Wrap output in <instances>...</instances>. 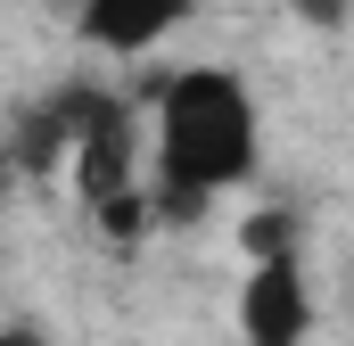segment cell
Masks as SVG:
<instances>
[{
  "mask_svg": "<svg viewBox=\"0 0 354 346\" xmlns=\"http://www.w3.org/2000/svg\"><path fill=\"white\" fill-rule=\"evenodd\" d=\"M256 173V99L231 66H189L157 83V181L223 198Z\"/></svg>",
  "mask_w": 354,
  "mask_h": 346,
  "instance_id": "obj_1",
  "label": "cell"
},
{
  "mask_svg": "<svg viewBox=\"0 0 354 346\" xmlns=\"http://www.w3.org/2000/svg\"><path fill=\"white\" fill-rule=\"evenodd\" d=\"M66 165H75V190L91 206L115 198V190H132V107L124 99H107V91L75 99V149H66Z\"/></svg>",
  "mask_w": 354,
  "mask_h": 346,
  "instance_id": "obj_2",
  "label": "cell"
},
{
  "mask_svg": "<svg viewBox=\"0 0 354 346\" xmlns=\"http://www.w3.org/2000/svg\"><path fill=\"white\" fill-rule=\"evenodd\" d=\"M239 330H248V346H305V338H313V289H305V264H297V256L248 272Z\"/></svg>",
  "mask_w": 354,
  "mask_h": 346,
  "instance_id": "obj_3",
  "label": "cell"
},
{
  "mask_svg": "<svg viewBox=\"0 0 354 346\" xmlns=\"http://www.w3.org/2000/svg\"><path fill=\"white\" fill-rule=\"evenodd\" d=\"M181 17H189V0H83V42L115 50V58H132V50L165 42Z\"/></svg>",
  "mask_w": 354,
  "mask_h": 346,
  "instance_id": "obj_4",
  "label": "cell"
},
{
  "mask_svg": "<svg viewBox=\"0 0 354 346\" xmlns=\"http://www.w3.org/2000/svg\"><path fill=\"white\" fill-rule=\"evenodd\" d=\"M75 99H83V91H58V99H41V107L17 124V165L25 173L66 165V149H75Z\"/></svg>",
  "mask_w": 354,
  "mask_h": 346,
  "instance_id": "obj_5",
  "label": "cell"
},
{
  "mask_svg": "<svg viewBox=\"0 0 354 346\" xmlns=\"http://www.w3.org/2000/svg\"><path fill=\"white\" fill-rule=\"evenodd\" d=\"M239 248H248L256 264L297 256V215H288V206H264V215H248V223H239Z\"/></svg>",
  "mask_w": 354,
  "mask_h": 346,
  "instance_id": "obj_6",
  "label": "cell"
},
{
  "mask_svg": "<svg viewBox=\"0 0 354 346\" xmlns=\"http://www.w3.org/2000/svg\"><path fill=\"white\" fill-rule=\"evenodd\" d=\"M91 215L107 223V239H140V231H149V206H140V190H115V198H99Z\"/></svg>",
  "mask_w": 354,
  "mask_h": 346,
  "instance_id": "obj_7",
  "label": "cell"
},
{
  "mask_svg": "<svg viewBox=\"0 0 354 346\" xmlns=\"http://www.w3.org/2000/svg\"><path fill=\"white\" fill-rule=\"evenodd\" d=\"M297 17L322 25V33H338V25H346V0H297Z\"/></svg>",
  "mask_w": 354,
  "mask_h": 346,
  "instance_id": "obj_8",
  "label": "cell"
},
{
  "mask_svg": "<svg viewBox=\"0 0 354 346\" xmlns=\"http://www.w3.org/2000/svg\"><path fill=\"white\" fill-rule=\"evenodd\" d=\"M0 346H50V338H41L33 322H8V330H0Z\"/></svg>",
  "mask_w": 354,
  "mask_h": 346,
  "instance_id": "obj_9",
  "label": "cell"
}]
</instances>
